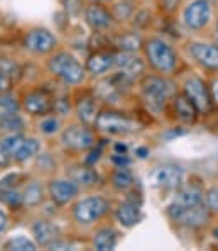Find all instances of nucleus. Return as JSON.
<instances>
[{
	"instance_id": "obj_1",
	"label": "nucleus",
	"mask_w": 218,
	"mask_h": 251,
	"mask_svg": "<svg viewBox=\"0 0 218 251\" xmlns=\"http://www.w3.org/2000/svg\"><path fill=\"white\" fill-rule=\"evenodd\" d=\"M49 70L54 75H58L60 78L65 80L66 83H80L85 76L83 66L75 58L66 53L56 54L54 58H51Z\"/></svg>"
},
{
	"instance_id": "obj_2",
	"label": "nucleus",
	"mask_w": 218,
	"mask_h": 251,
	"mask_svg": "<svg viewBox=\"0 0 218 251\" xmlns=\"http://www.w3.org/2000/svg\"><path fill=\"white\" fill-rule=\"evenodd\" d=\"M168 214L174 221H178V223L184 224V226H190V227L205 226L210 219L208 209L203 207L201 204L191 205V207H183V205H179L174 202L173 205H169Z\"/></svg>"
},
{
	"instance_id": "obj_3",
	"label": "nucleus",
	"mask_w": 218,
	"mask_h": 251,
	"mask_svg": "<svg viewBox=\"0 0 218 251\" xmlns=\"http://www.w3.org/2000/svg\"><path fill=\"white\" fill-rule=\"evenodd\" d=\"M149 61L161 72H171L176 66V54L171 48L161 39H153L146 46Z\"/></svg>"
},
{
	"instance_id": "obj_4",
	"label": "nucleus",
	"mask_w": 218,
	"mask_h": 251,
	"mask_svg": "<svg viewBox=\"0 0 218 251\" xmlns=\"http://www.w3.org/2000/svg\"><path fill=\"white\" fill-rule=\"evenodd\" d=\"M109 210V202L102 197H88L75 205V219L81 224L95 223Z\"/></svg>"
},
{
	"instance_id": "obj_5",
	"label": "nucleus",
	"mask_w": 218,
	"mask_h": 251,
	"mask_svg": "<svg viewBox=\"0 0 218 251\" xmlns=\"http://www.w3.org/2000/svg\"><path fill=\"white\" fill-rule=\"evenodd\" d=\"M142 92L147 104L154 107V109H161L164 105L166 99L171 95V83L162 78H157V76H149V78L144 80Z\"/></svg>"
},
{
	"instance_id": "obj_6",
	"label": "nucleus",
	"mask_w": 218,
	"mask_h": 251,
	"mask_svg": "<svg viewBox=\"0 0 218 251\" xmlns=\"http://www.w3.org/2000/svg\"><path fill=\"white\" fill-rule=\"evenodd\" d=\"M97 126L98 129L110 134H127L137 129V124L132 123L131 119H127L125 116L117 112H102L97 116Z\"/></svg>"
},
{
	"instance_id": "obj_7",
	"label": "nucleus",
	"mask_w": 218,
	"mask_h": 251,
	"mask_svg": "<svg viewBox=\"0 0 218 251\" xmlns=\"http://www.w3.org/2000/svg\"><path fill=\"white\" fill-rule=\"evenodd\" d=\"M63 143L71 150H88L95 145L93 134L80 126H71L63 132Z\"/></svg>"
},
{
	"instance_id": "obj_8",
	"label": "nucleus",
	"mask_w": 218,
	"mask_h": 251,
	"mask_svg": "<svg viewBox=\"0 0 218 251\" xmlns=\"http://www.w3.org/2000/svg\"><path fill=\"white\" fill-rule=\"evenodd\" d=\"M210 19V5L206 0H195L184 9V22L193 29H201Z\"/></svg>"
},
{
	"instance_id": "obj_9",
	"label": "nucleus",
	"mask_w": 218,
	"mask_h": 251,
	"mask_svg": "<svg viewBox=\"0 0 218 251\" xmlns=\"http://www.w3.org/2000/svg\"><path fill=\"white\" fill-rule=\"evenodd\" d=\"M183 182V170L174 165H166L153 173V183L161 188H176Z\"/></svg>"
},
{
	"instance_id": "obj_10",
	"label": "nucleus",
	"mask_w": 218,
	"mask_h": 251,
	"mask_svg": "<svg viewBox=\"0 0 218 251\" xmlns=\"http://www.w3.org/2000/svg\"><path fill=\"white\" fill-rule=\"evenodd\" d=\"M54 44H56L54 36L44 29H34L25 38V48L31 50L32 53H47L53 50Z\"/></svg>"
},
{
	"instance_id": "obj_11",
	"label": "nucleus",
	"mask_w": 218,
	"mask_h": 251,
	"mask_svg": "<svg viewBox=\"0 0 218 251\" xmlns=\"http://www.w3.org/2000/svg\"><path fill=\"white\" fill-rule=\"evenodd\" d=\"M184 92H186V97L193 102L198 110L208 109V105H210L208 92H206V88L201 80H198V78L188 80L186 85H184Z\"/></svg>"
},
{
	"instance_id": "obj_12",
	"label": "nucleus",
	"mask_w": 218,
	"mask_h": 251,
	"mask_svg": "<svg viewBox=\"0 0 218 251\" xmlns=\"http://www.w3.org/2000/svg\"><path fill=\"white\" fill-rule=\"evenodd\" d=\"M49 192L54 202L66 204L78 194V185L75 182H69V180H56L49 185Z\"/></svg>"
},
{
	"instance_id": "obj_13",
	"label": "nucleus",
	"mask_w": 218,
	"mask_h": 251,
	"mask_svg": "<svg viewBox=\"0 0 218 251\" xmlns=\"http://www.w3.org/2000/svg\"><path fill=\"white\" fill-rule=\"evenodd\" d=\"M191 53L206 68H218V48L212 44H193Z\"/></svg>"
},
{
	"instance_id": "obj_14",
	"label": "nucleus",
	"mask_w": 218,
	"mask_h": 251,
	"mask_svg": "<svg viewBox=\"0 0 218 251\" xmlns=\"http://www.w3.org/2000/svg\"><path fill=\"white\" fill-rule=\"evenodd\" d=\"M24 105L31 114L39 116V114L49 112L51 107H53V102H51V97L46 92H32V94H29L25 97Z\"/></svg>"
},
{
	"instance_id": "obj_15",
	"label": "nucleus",
	"mask_w": 218,
	"mask_h": 251,
	"mask_svg": "<svg viewBox=\"0 0 218 251\" xmlns=\"http://www.w3.org/2000/svg\"><path fill=\"white\" fill-rule=\"evenodd\" d=\"M113 65H117L122 70L124 75H127L129 78L132 76H137L144 72V65L139 58L132 56L129 53H120L117 56H113Z\"/></svg>"
},
{
	"instance_id": "obj_16",
	"label": "nucleus",
	"mask_w": 218,
	"mask_h": 251,
	"mask_svg": "<svg viewBox=\"0 0 218 251\" xmlns=\"http://www.w3.org/2000/svg\"><path fill=\"white\" fill-rule=\"evenodd\" d=\"M117 219H119L120 223L124 224V226H127V227L137 224L139 219H140L139 205L131 204V202H125V204H122L120 207L117 209Z\"/></svg>"
},
{
	"instance_id": "obj_17",
	"label": "nucleus",
	"mask_w": 218,
	"mask_h": 251,
	"mask_svg": "<svg viewBox=\"0 0 218 251\" xmlns=\"http://www.w3.org/2000/svg\"><path fill=\"white\" fill-rule=\"evenodd\" d=\"M32 231H34L36 239H38L41 245H51V243L58 238V229L53 226V224L46 223V221L36 223L34 227H32Z\"/></svg>"
},
{
	"instance_id": "obj_18",
	"label": "nucleus",
	"mask_w": 218,
	"mask_h": 251,
	"mask_svg": "<svg viewBox=\"0 0 218 251\" xmlns=\"http://www.w3.org/2000/svg\"><path fill=\"white\" fill-rule=\"evenodd\" d=\"M174 107H176V114L179 116V119L186 121V123H191V121H195V117H196L198 109L186 95H179L174 102Z\"/></svg>"
},
{
	"instance_id": "obj_19",
	"label": "nucleus",
	"mask_w": 218,
	"mask_h": 251,
	"mask_svg": "<svg viewBox=\"0 0 218 251\" xmlns=\"http://www.w3.org/2000/svg\"><path fill=\"white\" fill-rule=\"evenodd\" d=\"M112 65H113V56L105 54V53H97L88 60L87 68L90 70L93 75H100V73H105Z\"/></svg>"
},
{
	"instance_id": "obj_20",
	"label": "nucleus",
	"mask_w": 218,
	"mask_h": 251,
	"mask_svg": "<svg viewBox=\"0 0 218 251\" xmlns=\"http://www.w3.org/2000/svg\"><path fill=\"white\" fill-rule=\"evenodd\" d=\"M95 248L100 251H107V250H113L117 245V232L110 227H105V229L98 231L97 236L93 239Z\"/></svg>"
},
{
	"instance_id": "obj_21",
	"label": "nucleus",
	"mask_w": 218,
	"mask_h": 251,
	"mask_svg": "<svg viewBox=\"0 0 218 251\" xmlns=\"http://www.w3.org/2000/svg\"><path fill=\"white\" fill-rule=\"evenodd\" d=\"M87 19L95 29H105L110 25V16L107 14L105 9H102L98 5H91L87 10Z\"/></svg>"
},
{
	"instance_id": "obj_22",
	"label": "nucleus",
	"mask_w": 218,
	"mask_h": 251,
	"mask_svg": "<svg viewBox=\"0 0 218 251\" xmlns=\"http://www.w3.org/2000/svg\"><path fill=\"white\" fill-rule=\"evenodd\" d=\"M176 204L183 205V207H191V205L201 204V192L196 188H184L176 195Z\"/></svg>"
},
{
	"instance_id": "obj_23",
	"label": "nucleus",
	"mask_w": 218,
	"mask_h": 251,
	"mask_svg": "<svg viewBox=\"0 0 218 251\" xmlns=\"http://www.w3.org/2000/svg\"><path fill=\"white\" fill-rule=\"evenodd\" d=\"M38 151H39V143L36 141V139H32V138L25 139L24 138L19 151H17L14 158H16L17 161H27V160H31V158H34L36 154H38Z\"/></svg>"
},
{
	"instance_id": "obj_24",
	"label": "nucleus",
	"mask_w": 218,
	"mask_h": 251,
	"mask_svg": "<svg viewBox=\"0 0 218 251\" xmlns=\"http://www.w3.org/2000/svg\"><path fill=\"white\" fill-rule=\"evenodd\" d=\"M78 116L87 124H93L97 121V107L90 99H83L78 104Z\"/></svg>"
},
{
	"instance_id": "obj_25",
	"label": "nucleus",
	"mask_w": 218,
	"mask_h": 251,
	"mask_svg": "<svg viewBox=\"0 0 218 251\" xmlns=\"http://www.w3.org/2000/svg\"><path fill=\"white\" fill-rule=\"evenodd\" d=\"M73 180H75L76 183H81V185H93V183H97L98 180V175L93 172L91 168H76L75 172H73Z\"/></svg>"
},
{
	"instance_id": "obj_26",
	"label": "nucleus",
	"mask_w": 218,
	"mask_h": 251,
	"mask_svg": "<svg viewBox=\"0 0 218 251\" xmlns=\"http://www.w3.org/2000/svg\"><path fill=\"white\" fill-rule=\"evenodd\" d=\"M132 183H134V176H132V173L129 172V170H125L124 167H119V170L115 172V175H113V185H115L117 188L125 190V188L132 187Z\"/></svg>"
},
{
	"instance_id": "obj_27",
	"label": "nucleus",
	"mask_w": 218,
	"mask_h": 251,
	"mask_svg": "<svg viewBox=\"0 0 218 251\" xmlns=\"http://www.w3.org/2000/svg\"><path fill=\"white\" fill-rule=\"evenodd\" d=\"M0 73L12 80L21 75V68L16 61L9 60V58H0Z\"/></svg>"
},
{
	"instance_id": "obj_28",
	"label": "nucleus",
	"mask_w": 218,
	"mask_h": 251,
	"mask_svg": "<svg viewBox=\"0 0 218 251\" xmlns=\"http://www.w3.org/2000/svg\"><path fill=\"white\" fill-rule=\"evenodd\" d=\"M0 201L10 207H19L22 204V195L17 194L14 188H0Z\"/></svg>"
},
{
	"instance_id": "obj_29",
	"label": "nucleus",
	"mask_w": 218,
	"mask_h": 251,
	"mask_svg": "<svg viewBox=\"0 0 218 251\" xmlns=\"http://www.w3.org/2000/svg\"><path fill=\"white\" fill-rule=\"evenodd\" d=\"M43 201V188L38 183H31L24 192V202L29 205H36Z\"/></svg>"
},
{
	"instance_id": "obj_30",
	"label": "nucleus",
	"mask_w": 218,
	"mask_h": 251,
	"mask_svg": "<svg viewBox=\"0 0 218 251\" xmlns=\"http://www.w3.org/2000/svg\"><path fill=\"white\" fill-rule=\"evenodd\" d=\"M7 250H16V251H34L36 245L31 241V239L24 238V236H19V238L10 239L9 243L5 245Z\"/></svg>"
},
{
	"instance_id": "obj_31",
	"label": "nucleus",
	"mask_w": 218,
	"mask_h": 251,
	"mask_svg": "<svg viewBox=\"0 0 218 251\" xmlns=\"http://www.w3.org/2000/svg\"><path fill=\"white\" fill-rule=\"evenodd\" d=\"M24 141V138L19 134H14V136H9L5 141H2V146H3V151L7 153V156H16V153L19 151V148Z\"/></svg>"
},
{
	"instance_id": "obj_32",
	"label": "nucleus",
	"mask_w": 218,
	"mask_h": 251,
	"mask_svg": "<svg viewBox=\"0 0 218 251\" xmlns=\"http://www.w3.org/2000/svg\"><path fill=\"white\" fill-rule=\"evenodd\" d=\"M0 126H2L5 131H21L22 129V121L17 116L10 114V116H5L0 119Z\"/></svg>"
},
{
	"instance_id": "obj_33",
	"label": "nucleus",
	"mask_w": 218,
	"mask_h": 251,
	"mask_svg": "<svg viewBox=\"0 0 218 251\" xmlns=\"http://www.w3.org/2000/svg\"><path fill=\"white\" fill-rule=\"evenodd\" d=\"M119 44H120V48H124V50L134 51V50H137V48H139L140 39L137 38V36H134V34H129V36H124V38H120Z\"/></svg>"
},
{
	"instance_id": "obj_34",
	"label": "nucleus",
	"mask_w": 218,
	"mask_h": 251,
	"mask_svg": "<svg viewBox=\"0 0 218 251\" xmlns=\"http://www.w3.org/2000/svg\"><path fill=\"white\" fill-rule=\"evenodd\" d=\"M0 109L9 110V112H16V110L19 109V104H17V100L14 97L3 94V95H0Z\"/></svg>"
},
{
	"instance_id": "obj_35",
	"label": "nucleus",
	"mask_w": 218,
	"mask_h": 251,
	"mask_svg": "<svg viewBox=\"0 0 218 251\" xmlns=\"http://www.w3.org/2000/svg\"><path fill=\"white\" fill-rule=\"evenodd\" d=\"M41 129H43V132H46V134H51V132L58 131V121L56 119L43 121V124H41Z\"/></svg>"
},
{
	"instance_id": "obj_36",
	"label": "nucleus",
	"mask_w": 218,
	"mask_h": 251,
	"mask_svg": "<svg viewBox=\"0 0 218 251\" xmlns=\"http://www.w3.org/2000/svg\"><path fill=\"white\" fill-rule=\"evenodd\" d=\"M117 10V16L120 17V19H127L129 14H131V5H125V3H119V5L115 7Z\"/></svg>"
},
{
	"instance_id": "obj_37",
	"label": "nucleus",
	"mask_w": 218,
	"mask_h": 251,
	"mask_svg": "<svg viewBox=\"0 0 218 251\" xmlns=\"http://www.w3.org/2000/svg\"><path fill=\"white\" fill-rule=\"evenodd\" d=\"M9 87H10V78H7L5 75H2V73H0V92L9 90Z\"/></svg>"
},
{
	"instance_id": "obj_38",
	"label": "nucleus",
	"mask_w": 218,
	"mask_h": 251,
	"mask_svg": "<svg viewBox=\"0 0 218 251\" xmlns=\"http://www.w3.org/2000/svg\"><path fill=\"white\" fill-rule=\"evenodd\" d=\"M7 163H9V156H7V153L3 151L2 143H0V167H5Z\"/></svg>"
},
{
	"instance_id": "obj_39",
	"label": "nucleus",
	"mask_w": 218,
	"mask_h": 251,
	"mask_svg": "<svg viewBox=\"0 0 218 251\" xmlns=\"http://www.w3.org/2000/svg\"><path fill=\"white\" fill-rule=\"evenodd\" d=\"M113 163H117L119 167H125V165H129V158L120 156V154H115V156H113Z\"/></svg>"
},
{
	"instance_id": "obj_40",
	"label": "nucleus",
	"mask_w": 218,
	"mask_h": 251,
	"mask_svg": "<svg viewBox=\"0 0 218 251\" xmlns=\"http://www.w3.org/2000/svg\"><path fill=\"white\" fill-rule=\"evenodd\" d=\"M5 224H7V217H5V214H3L2 210H0V231H3Z\"/></svg>"
},
{
	"instance_id": "obj_41",
	"label": "nucleus",
	"mask_w": 218,
	"mask_h": 251,
	"mask_svg": "<svg viewBox=\"0 0 218 251\" xmlns=\"http://www.w3.org/2000/svg\"><path fill=\"white\" fill-rule=\"evenodd\" d=\"M213 97H215V100L218 104V80L217 82H213Z\"/></svg>"
},
{
	"instance_id": "obj_42",
	"label": "nucleus",
	"mask_w": 218,
	"mask_h": 251,
	"mask_svg": "<svg viewBox=\"0 0 218 251\" xmlns=\"http://www.w3.org/2000/svg\"><path fill=\"white\" fill-rule=\"evenodd\" d=\"M115 150L119 151V153H120V151H122V153H125V151H127V148H125L124 145H117V146H115Z\"/></svg>"
},
{
	"instance_id": "obj_43",
	"label": "nucleus",
	"mask_w": 218,
	"mask_h": 251,
	"mask_svg": "<svg viewBox=\"0 0 218 251\" xmlns=\"http://www.w3.org/2000/svg\"><path fill=\"white\" fill-rule=\"evenodd\" d=\"M137 153H139V156H140V158H144V156H146V153H147V150L140 148V150H137Z\"/></svg>"
},
{
	"instance_id": "obj_44",
	"label": "nucleus",
	"mask_w": 218,
	"mask_h": 251,
	"mask_svg": "<svg viewBox=\"0 0 218 251\" xmlns=\"http://www.w3.org/2000/svg\"><path fill=\"white\" fill-rule=\"evenodd\" d=\"M213 192H215V195H217V199H218V187H217V188H213Z\"/></svg>"
},
{
	"instance_id": "obj_45",
	"label": "nucleus",
	"mask_w": 218,
	"mask_h": 251,
	"mask_svg": "<svg viewBox=\"0 0 218 251\" xmlns=\"http://www.w3.org/2000/svg\"><path fill=\"white\" fill-rule=\"evenodd\" d=\"M215 236H217V238H218V229H215Z\"/></svg>"
}]
</instances>
